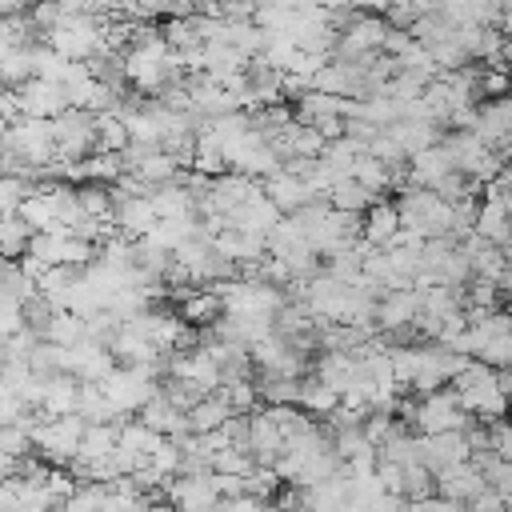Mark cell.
Wrapping results in <instances>:
<instances>
[{"instance_id": "obj_27", "label": "cell", "mask_w": 512, "mask_h": 512, "mask_svg": "<svg viewBox=\"0 0 512 512\" xmlns=\"http://www.w3.org/2000/svg\"><path fill=\"white\" fill-rule=\"evenodd\" d=\"M180 316L188 320V324H216L220 316H224V300H220V292H188L184 296V308H180Z\"/></svg>"}, {"instance_id": "obj_12", "label": "cell", "mask_w": 512, "mask_h": 512, "mask_svg": "<svg viewBox=\"0 0 512 512\" xmlns=\"http://www.w3.org/2000/svg\"><path fill=\"white\" fill-rule=\"evenodd\" d=\"M472 132L492 144L496 152L512 148V96H492L476 108V120H472Z\"/></svg>"}, {"instance_id": "obj_40", "label": "cell", "mask_w": 512, "mask_h": 512, "mask_svg": "<svg viewBox=\"0 0 512 512\" xmlns=\"http://www.w3.org/2000/svg\"><path fill=\"white\" fill-rule=\"evenodd\" d=\"M268 512H288V508H268Z\"/></svg>"}, {"instance_id": "obj_38", "label": "cell", "mask_w": 512, "mask_h": 512, "mask_svg": "<svg viewBox=\"0 0 512 512\" xmlns=\"http://www.w3.org/2000/svg\"><path fill=\"white\" fill-rule=\"evenodd\" d=\"M144 512H176V504H172V500H168V504H156V500H152Z\"/></svg>"}, {"instance_id": "obj_8", "label": "cell", "mask_w": 512, "mask_h": 512, "mask_svg": "<svg viewBox=\"0 0 512 512\" xmlns=\"http://www.w3.org/2000/svg\"><path fill=\"white\" fill-rule=\"evenodd\" d=\"M388 20L380 16H352L344 24V32L336 36V48H340V60H368L376 56L384 44H388Z\"/></svg>"}, {"instance_id": "obj_32", "label": "cell", "mask_w": 512, "mask_h": 512, "mask_svg": "<svg viewBox=\"0 0 512 512\" xmlns=\"http://www.w3.org/2000/svg\"><path fill=\"white\" fill-rule=\"evenodd\" d=\"M224 396H228V404L244 416V412H256V396H260V388L252 384V380H232V384H224L220 388Z\"/></svg>"}, {"instance_id": "obj_26", "label": "cell", "mask_w": 512, "mask_h": 512, "mask_svg": "<svg viewBox=\"0 0 512 512\" xmlns=\"http://www.w3.org/2000/svg\"><path fill=\"white\" fill-rule=\"evenodd\" d=\"M344 404V396L336 388H328L324 380H300V408L308 416H332Z\"/></svg>"}, {"instance_id": "obj_4", "label": "cell", "mask_w": 512, "mask_h": 512, "mask_svg": "<svg viewBox=\"0 0 512 512\" xmlns=\"http://www.w3.org/2000/svg\"><path fill=\"white\" fill-rule=\"evenodd\" d=\"M400 412H404V420H412V424L420 428V436L468 428V412H464V404H460L456 388H452V392H444V388H436V392H424L416 404H404Z\"/></svg>"}, {"instance_id": "obj_13", "label": "cell", "mask_w": 512, "mask_h": 512, "mask_svg": "<svg viewBox=\"0 0 512 512\" xmlns=\"http://www.w3.org/2000/svg\"><path fill=\"white\" fill-rule=\"evenodd\" d=\"M476 232L484 240H492V244H508L512 240V196L500 184H492L488 196L480 200V208H476Z\"/></svg>"}, {"instance_id": "obj_31", "label": "cell", "mask_w": 512, "mask_h": 512, "mask_svg": "<svg viewBox=\"0 0 512 512\" xmlns=\"http://www.w3.org/2000/svg\"><path fill=\"white\" fill-rule=\"evenodd\" d=\"M32 448H36V444H32V428H28V424H4V432H0V452H4V460H24Z\"/></svg>"}, {"instance_id": "obj_7", "label": "cell", "mask_w": 512, "mask_h": 512, "mask_svg": "<svg viewBox=\"0 0 512 512\" xmlns=\"http://www.w3.org/2000/svg\"><path fill=\"white\" fill-rule=\"evenodd\" d=\"M56 132V156L64 160H84L96 152V112L88 108H68L52 120Z\"/></svg>"}, {"instance_id": "obj_36", "label": "cell", "mask_w": 512, "mask_h": 512, "mask_svg": "<svg viewBox=\"0 0 512 512\" xmlns=\"http://www.w3.org/2000/svg\"><path fill=\"white\" fill-rule=\"evenodd\" d=\"M216 512H268V504L260 496H252V492H240V496H224L216 504Z\"/></svg>"}, {"instance_id": "obj_19", "label": "cell", "mask_w": 512, "mask_h": 512, "mask_svg": "<svg viewBox=\"0 0 512 512\" xmlns=\"http://www.w3.org/2000/svg\"><path fill=\"white\" fill-rule=\"evenodd\" d=\"M448 172H456V160H452L448 144H432V148H424V152H416L408 160V180L416 188H436Z\"/></svg>"}, {"instance_id": "obj_3", "label": "cell", "mask_w": 512, "mask_h": 512, "mask_svg": "<svg viewBox=\"0 0 512 512\" xmlns=\"http://www.w3.org/2000/svg\"><path fill=\"white\" fill-rule=\"evenodd\" d=\"M104 396L112 400L116 416H128V412H140L156 392V368H144V364H124V368H112L104 380H100Z\"/></svg>"}, {"instance_id": "obj_30", "label": "cell", "mask_w": 512, "mask_h": 512, "mask_svg": "<svg viewBox=\"0 0 512 512\" xmlns=\"http://www.w3.org/2000/svg\"><path fill=\"white\" fill-rule=\"evenodd\" d=\"M380 460H392V464H416V460H420V436L396 428V432L380 444Z\"/></svg>"}, {"instance_id": "obj_20", "label": "cell", "mask_w": 512, "mask_h": 512, "mask_svg": "<svg viewBox=\"0 0 512 512\" xmlns=\"http://www.w3.org/2000/svg\"><path fill=\"white\" fill-rule=\"evenodd\" d=\"M156 224H160V212H156L152 196H128V200L116 204V228H120V236L144 240Z\"/></svg>"}, {"instance_id": "obj_22", "label": "cell", "mask_w": 512, "mask_h": 512, "mask_svg": "<svg viewBox=\"0 0 512 512\" xmlns=\"http://www.w3.org/2000/svg\"><path fill=\"white\" fill-rule=\"evenodd\" d=\"M232 416H240V412L228 404V396H224V392H208V396H200V400L188 408V432L208 436V432L224 428Z\"/></svg>"}, {"instance_id": "obj_34", "label": "cell", "mask_w": 512, "mask_h": 512, "mask_svg": "<svg viewBox=\"0 0 512 512\" xmlns=\"http://www.w3.org/2000/svg\"><path fill=\"white\" fill-rule=\"evenodd\" d=\"M488 448L504 460H512V420H492L488 428Z\"/></svg>"}, {"instance_id": "obj_2", "label": "cell", "mask_w": 512, "mask_h": 512, "mask_svg": "<svg viewBox=\"0 0 512 512\" xmlns=\"http://www.w3.org/2000/svg\"><path fill=\"white\" fill-rule=\"evenodd\" d=\"M396 208H400L404 228L420 232L424 240H432V236H452L456 204H452V200H444L436 188H416V184H408V188L400 192Z\"/></svg>"}, {"instance_id": "obj_33", "label": "cell", "mask_w": 512, "mask_h": 512, "mask_svg": "<svg viewBox=\"0 0 512 512\" xmlns=\"http://www.w3.org/2000/svg\"><path fill=\"white\" fill-rule=\"evenodd\" d=\"M480 360H484V364H492V368H500V372H512V332H504V336L488 340V344H484V352H480Z\"/></svg>"}, {"instance_id": "obj_17", "label": "cell", "mask_w": 512, "mask_h": 512, "mask_svg": "<svg viewBox=\"0 0 512 512\" xmlns=\"http://www.w3.org/2000/svg\"><path fill=\"white\" fill-rule=\"evenodd\" d=\"M484 488H488V476H484V468L476 460H464V464H452V468L436 472V492L456 500V504L476 500Z\"/></svg>"}, {"instance_id": "obj_18", "label": "cell", "mask_w": 512, "mask_h": 512, "mask_svg": "<svg viewBox=\"0 0 512 512\" xmlns=\"http://www.w3.org/2000/svg\"><path fill=\"white\" fill-rule=\"evenodd\" d=\"M284 428L276 424L272 408H260V412H248V452L260 460V464H276V456L284 452Z\"/></svg>"}, {"instance_id": "obj_9", "label": "cell", "mask_w": 512, "mask_h": 512, "mask_svg": "<svg viewBox=\"0 0 512 512\" xmlns=\"http://www.w3.org/2000/svg\"><path fill=\"white\" fill-rule=\"evenodd\" d=\"M164 496L176 504V512H216V504L224 500L216 480H212V472H196V476L184 472L180 480H168Z\"/></svg>"}, {"instance_id": "obj_24", "label": "cell", "mask_w": 512, "mask_h": 512, "mask_svg": "<svg viewBox=\"0 0 512 512\" xmlns=\"http://www.w3.org/2000/svg\"><path fill=\"white\" fill-rule=\"evenodd\" d=\"M40 336L52 340V344H60V348H72V344L88 340V320H84L80 312L64 308V312H52V316H48V324H44Z\"/></svg>"}, {"instance_id": "obj_6", "label": "cell", "mask_w": 512, "mask_h": 512, "mask_svg": "<svg viewBox=\"0 0 512 512\" xmlns=\"http://www.w3.org/2000/svg\"><path fill=\"white\" fill-rule=\"evenodd\" d=\"M444 144L452 148V160H456V168H460L464 176H472V180H496V176L504 172V160H500V152H496L492 144H484V140H480L472 128H460V132H452Z\"/></svg>"}, {"instance_id": "obj_39", "label": "cell", "mask_w": 512, "mask_h": 512, "mask_svg": "<svg viewBox=\"0 0 512 512\" xmlns=\"http://www.w3.org/2000/svg\"><path fill=\"white\" fill-rule=\"evenodd\" d=\"M368 4H380V8H392L396 0H368Z\"/></svg>"}, {"instance_id": "obj_1", "label": "cell", "mask_w": 512, "mask_h": 512, "mask_svg": "<svg viewBox=\"0 0 512 512\" xmlns=\"http://www.w3.org/2000/svg\"><path fill=\"white\" fill-rule=\"evenodd\" d=\"M452 384H456V396H460L464 412L476 416V420H500L508 412V404H512L508 376L500 368L484 364V360L480 364H468Z\"/></svg>"}, {"instance_id": "obj_21", "label": "cell", "mask_w": 512, "mask_h": 512, "mask_svg": "<svg viewBox=\"0 0 512 512\" xmlns=\"http://www.w3.org/2000/svg\"><path fill=\"white\" fill-rule=\"evenodd\" d=\"M76 404H80V380L72 372L44 376V388H40V412L44 416H68V412H76Z\"/></svg>"}, {"instance_id": "obj_29", "label": "cell", "mask_w": 512, "mask_h": 512, "mask_svg": "<svg viewBox=\"0 0 512 512\" xmlns=\"http://www.w3.org/2000/svg\"><path fill=\"white\" fill-rule=\"evenodd\" d=\"M260 400L264 404H300V376H264L260 372Z\"/></svg>"}, {"instance_id": "obj_10", "label": "cell", "mask_w": 512, "mask_h": 512, "mask_svg": "<svg viewBox=\"0 0 512 512\" xmlns=\"http://www.w3.org/2000/svg\"><path fill=\"white\" fill-rule=\"evenodd\" d=\"M16 96H20L24 116H40V120H56L60 112H68V108H72V100H68L64 84H60V80H48V76H36V80L20 84V88H16Z\"/></svg>"}, {"instance_id": "obj_16", "label": "cell", "mask_w": 512, "mask_h": 512, "mask_svg": "<svg viewBox=\"0 0 512 512\" xmlns=\"http://www.w3.org/2000/svg\"><path fill=\"white\" fill-rule=\"evenodd\" d=\"M112 348L100 344V340H80L72 348H64V372H72L76 380H104L112 372Z\"/></svg>"}, {"instance_id": "obj_5", "label": "cell", "mask_w": 512, "mask_h": 512, "mask_svg": "<svg viewBox=\"0 0 512 512\" xmlns=\"http://www.w3.org/2000/svg\"><path fill=\"white\" fill-rule=\"evenodd\" d=\"M84 428H88V420H84L80 412H68V416H44V420L32 428V444L44 452V460H52V464H72L76 452H80Z\"/></svg>"}, {"instance_id": "obj_35", "label": "cell", "mask_w": 512, "mask_h": 512, "mask_svg": "<svg viewBox=\"0 0 512 512\" xmlns=\"http://www.w3.org/2000/svg\"><path fill=\"white\" fill-rule=\"evenodd\" d=\"M464 512H508V496L496 492V488H484L476 500L464 504Z\"/></svg>"}, {"instance_id": "obj_25", "label": "cell", "mask_w": 512, "mask_h": 512, "mask_svg": "<svg viewBox=\"0 0 512 512\" xmlns=\"http://www.w3.org/2000/svg\"><path fill=\"white\" fill-rule=\"evenodd\" d=\"M324 200H328L332 208H340V212H368V208L376 204V196H372L356 176H340V180L324 192Z\"/></svg>"}, {"instance_id": "obj_14", "label": "cell", "mask_w": 512, "mask_h": 512, "mask_svg": "<svg viewBox=\"0 0 512 512\" xmlns=\"http://www.w3.org/2000/svg\"><path fill=\"white\" fill-rule=\"evenodd\" d=\"M420 460L432 472H444L452 464L472 460V444H468L464 428H456V432H432V436H420Z\"/></svg>"}, {"instance_id": "obj_28", "label": "cell", "mask_w": 512, "mask_h": 512, "mask_svg": "<svg viewBox=\"0 0 512 512\" xmlns=\"http://www.w3.org/2000/svg\"><path fill=\"white\" fill-rule=\"evenodd\" d=\"M60 508L64 512H108V484L104 480H84Z\"/></svg>"}, {"instance_id": "obj_15", "label": "cell", "mask_w": 512, "mask_h": 512, "mask_svg": "<svg viewBox=\"0 0 512 512\" xmlns=\"http://www.w3.org/2000/svg\"><path fill=\"white\" fill-rule=\"evenodd\" d=\"M264 192L272 196V204L284 212V216H292L296 208H304L308 200H320V192L308 184V176L304 172H296V168H280L276 176H268L264 180Z\"/></svg>"}, {"instance_id": "obj_11", "label": "cell", "mask_w": 512, "mask_h": 512, "mask_svg": "<svg viewBox=\"0 0 512 512\" xmlns=\"http://www.w3.org/2000/svg\"><path fill=\"white\" fill-rule=\"evenodd\" d=\"M420 320V288H400V292H384L376 304V328L380 332H396L408 336Z\"/></svg>"}, {"instance_id": "obj_23", "label": "cell", "mask_w": 512, "mask_h": 512, "mask_svg": "<svg viewBox=\"0 0 512 512\" xmlns=\"http://www.w3.org/2000/svg\"><path fill=\"white\" fill-rule=\"evenodd\" d=\"M400 228H404L400 208L388 204V200H376V204L364 212V232H360V236H364L372 248H388V244L400 236Z\"/></svg>"}, {"instance_id": "obj_37", "label": "cell", "mask_w": 512, "mask_h": 512, "mask_svg": "<svg viewBox=\"0 0 512 512\" xmlns=\"http://www.w3.org/2000/svg\"><path fill=\"white\" fill-rule=\"evenodd\" d=\"M364 512H408V504H404V496H396V492H384L380 500H372Z\"/></svg>"}]
</instances>
